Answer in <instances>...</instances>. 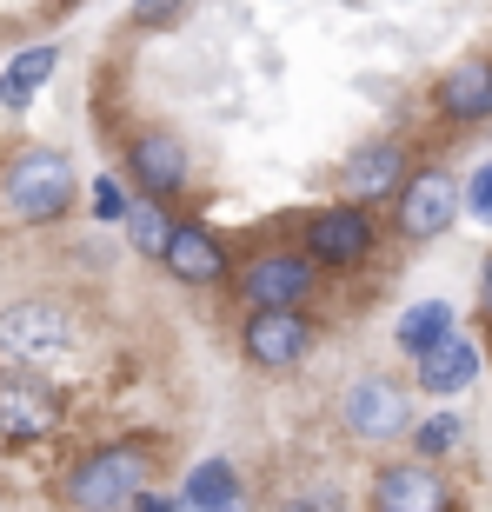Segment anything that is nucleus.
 Masks as SVG:
<instances>
[{
    "mask_svg": "<svg viewBox=\"0 0 492 512\" xmlns=\"http://www.w3.org/2000/svg\"><path fill=\"white\" fill-rule=\"evenodd\" d=\"M67 200H74V160L54 153V147H27L7 167V180H0V207L14 213V220H27V227L60 220Z\"/></svg>",
    "mask_w": 492,
    "mask_h": 512,
    "instance_id": "f257e3e1",
    "label": "nucleus"
},
{
    "mask_svg": "<svg viewBox=\"0 0 492 512\" xmlns=\"http://www.w3.org/2000/svg\"><path fill=\"white\" fill-rule=\"evenodd\" d=\"M0 346L20 366H60L80 353V326L54 300H14V306H0Z\"/></svg>",
    "mask_w": 492,
    "mask_h": 512,
    "instance_id": "f03ea898",
    "label": "nucleus"
},
{
    "mask_svg": "<svg viewBox=\"0 0 492 512\" xmlns=\"http://www.w3.org/2000/svg\"><path fill=\"white\" fill-rule=\"evenodd\" d=\"M140 493H147V453L140 446H100L67 479V506H94V512L133 506Z\"/></svg>",
    "mask_w": 492,
    "mask_h": 512,
    "instance_id": "7ed1b4c3",
    "label": "nucleus"
},
{
    "mask_svg": "<svg viewBox=\"0 0 492 512\" xmlns=\"http://www.w3.org/2000/svg\"><path fill=\"white\" fill-rule=\"evenodd\" d=\"M306 346H313V326H306L300 306H253L246 326H240V353H246V366H260V373L300 366Z\"/></svg>",
    "mask_w": 492,
    "mask_h": 512,
    "instance_id": "20e7f679",
    "label": "nucleus"
},
{
    "mask_svg": "<svg viewBox=\"0 0 492 512\" xmlns=\"http://www.w3.org/2000/svg\"><path fill=\"white\" fill-rule=\"evenodd\" d=\"M340 419H346V433L366 439V446H386V439L399 433H413V413H406V393H399L386 373H360V380L346 386L340 399Z\"/></svg>",
    "mask_w": 492,
    "mask_h": 512,
    "instance_id": "39448f33",
    "label": "nucleus"
},
{
    "mask_svg": "<svg viewBox=\"0 0 492 512\" xmlns=\"http://www.w3.org/2000/svg\"><path fill=\"white\" fill-rule=\"evenodd\" d=\"M60 426V393L20 366H0V439L7 446H34Z\"/></svg>",
    "mask_w": 492,
    "mask_h": 512,
    "instance_id": "423d86ee",
    "label": "nucleus"
},
{
    "mask_svg": "<svg viewBox=\"0 0 492 512\" xmlns=\"http://www.w3.org/2000/svg\"><path fill=\"white\" fill-rule=\"evenodd\" d=\"M459 207H466V193H459L453 173L419 167V173H406V187H399V233H406V240H439V233L459 220Z\"/></svg>",
    "mask_w": 492,
    "mask_h": 512,
    "instance_id": "0eeeda50",
    "label": "nucleus"
},
{
    "mask_svg": "<svg viewBox=\"0 0 492 512\" xmlns=\"http://www.w3.org/2000/svg\"><path fill=\"white\" fill-rule=\"evenodd\" d=\"M313 280H320V260L306 247L300 253L273 247L240 273V293H246V306H300L306 293H313Z\"/></svg>",
    "mask_w": 492,
    "mask_h": 512,
    "instance_id": "6e6552de",
    "label": "nucleus"
},
{
    "mask_svg": "<svg viewBox=\"0 0 492 512\" xmlns=\"http://www.w3.org/2000/svg\"><path fill=\"white\" fill-rule=\"evenodd\" d=\"M306 253L320 266H360L366 253H373V220H366L360 200L313 213V220H306Z\"/></svg>",
    "mask_w": 492,
    "mask_h": 512,
    "instance_id": "1a4fd4ad",
    "label": "nucleus"
},
{
    "mask_svg": "<svg viewBox=\"0 0 492 512\" xmlns=\"http://www.w3.org/2000/svg\"><path fill=\"white\" fill-rule=\"evenodd\" d=\"M433 107L453 120V127H479V120H492V60L486 54L453 60V67L439 74V87H433Z\"/></svg>",
    "mask_w": 492,
    "mask_h": 512,
    "instance_id": "9d476101",
    "label": "nucleus"
},
{
    "mask_svg": "<svg viewBox=\"0 0 492 512\" xmlns=\"http://www.w3.org/2000/svg\"><path fill=\"white\" fill-rule=\"evenodd\" d=\"M446 479L433 473V459L419 453V459H399V466H379V479H373V506H386V512H439L446 506Z\"/></svg>",
    "mask_w": 492,
    "mask_h": 512,
    "instance_id": "9b49d317",
    "label": "nucleus"
},
{
    "mask_svg": "<svg viewBox=\"0 0 492 512\" xmlns=\"http://www.w3.org/2000/svg\"><path fill=\"white\" fill-rule=\"evenodd\" d=\"M127 180L140 193H153V200H173V193L187 187V147H180L173 133H133Z\"/></svg>",
    "mask_w": 492,
    "mask_h": 512,
    "instance_id": "f8f14e48",
    "label": "nucleus"
},
{
    "mask_svg": "<svg viewBox=\"0 0 492 512\" xmlns=\"http://www.w3.org/2000/svg\"><path fill=\"white\" fill-rule=\"evenodd\" d=\"M160 266H167L180 286H220V280H227V247L213 240V227L180 220L173 240H167V253H160Z\"/></svg>",
    "mask_w": 492,
    "mask_h": 512,
    "instance_id": "ddd939ff",
    "label": "nucleus"
},
{
    "mask_svg": "<svg viewBox=\"0 0 492 512\" xmlns=\"http://www.w3.org/2000/svg\"><path fill=\"white\" fill-rule=\"evenodd\" d=\"M399 187H406V147H393V140L346 160V200H360V207L366 200H399Z\"/></svg>",
    "mask_w": 492,
    "mask_h": 512,
    "instance_id": "4468645a",
    "label": "nucleus"
},
{
    "mask_svg": "<svg viewBox=\"0 0 492 512\" xmlns=\"http://www.w3.org/2000/svg\"><path fill=\"white\" fill-rule=\"evenodd\" d=\"M479 380V346L473 340H439L433 353H419V386L426 393H439V399H453V393H466V386Z\"/></svg>",
    "mask_w": 492,
    "mask_h": 512,
    "instance_id": "2eb2a0df",
    "label": "nucleus"
},
{
    "mask_svg": "<svg viewBox=\"0 0 492 512\" xmlns=\"http://www.w3.org/2000/svg\"><path fill=\"white\" fill-rule=\"evenodd\" d=\"M54 67H60V47H20L7 60V74H0V107H27L54 80Z\"/></svg>",
    "mask_w": 492,
    "mask_h": 512,
    "instance_id": "dca6fc26",
    "label": "nucleus"
},
{
    "mask_svg": "<svg viewBox=\"0 0 492 512\" xmlns=\"http://www.w3.org/2000/svg\"><path fill=\"white\" fill-rule=\"evenodd\" d=\"M180 506H200V512H220V506H240V473L227 459H200L180 486Z\"/></svg>",
    "mask_w": 492,
    "mask_h": 512,
    "instance_id": "f3484780",
    "label": "nucleus"
},
{
    "mask_svg": "<svg viewBox=\"0 0 492 512\" xmlns=\"http://www.w3.org/2000/svg\"><path fill=\"white\" fill-rule=\"evenodd\" d=\"M399 346H406V353H433L439 340H453V306L446 300H419V306H406V313H399V333H393Z\"/></svg>",
    "mask_w": 492,
    "mask_h": 512,
    "instance_id": "a211bd4d",
    "label": "nucleus"
},
{
    "mask_svg": "<svg viewBox=\"0 0 492 512\" xmlns=\"http://www.w3.org/2000/svg\"><path fill=\"white\" fill-rule=\"evenodd\" d=\"M173 227H180V220L167 213V200H153V193H140V200H133L127 240H133V253H140V260H160V253H167V240H173Z\"/></svg>",
    "mask_w": 492,
    "mask_h": 512,
    "instance_id": "6ab92c4d",
    "label": "nucleus"
},
{
    "mask_svg": "<svg viewBox=\"0 0 492 512\" xmlns=\"http://www.w3.org/2000/svg\"><path fill=\"white\" fill-rule=\"evenodd\" d=\"M413 446H419L426 459H446V453L459 446V419H453V413H433V419H419V426H413Z\"/></svg>",
    "mask_w": 492,
    "mask_h": 512,
    "instance_id": "aec40b11",
    "label": "nucleus"
},
{
    "mask_svg": "<svg viewBox=\"0 0 492 512\" xmlns=\"http://www.w3.org/2000/svg\"><path fill=\"white\" fill-rule=\"evenodd\" d=\"M94 213H100V220H127V213H133L127 187H120L114 173H100V180H94Z\"/></svg>",
    "mask_w": 492,
    "mask_h": 512,
    "instance_id": "412c9836",
    "label": "nucleus"
},
{
    "mask_svg": "<svg viewBox=\"0 0 492 512\" xmlns=\"http://www.w3.org/2000/svg\"><path fill=\"white\" fill-rule=\"evenodd\" d=\"M193 0H133V27H167V20H180Z\"/></svg>",
    "mask_w": 492,
    "mask_h": 512,
    "instance_id": "4be33fe9",
    "label": "nucleus"
},
{
    "mask_svg": "<svg viewBox=\"0 0 492 512\" xmlns=\"http://www.w3.org/2000/svg\"><path fill=\"white\" fill-rule=\"evenodd\" d=\"M466 213H473L479 227H492V160L473 173V187H466Z\"/></svg>",
    "mask_w": 492,
    "mask_h": 512,
    "instance_id": "5701e85b",
    "label": "nucleus"
},
{
    "mask_svg": "<svg viewBox=\"0 0 492 512\" xmlns=\"http://www.w3.org/2000/svg\"><path fill=\"white\" fill-rule=\"evenodd\" d=\"M479 306H486V313H492V260L479 266Z\"/></svg>",
    "mask_w": 492,
    "mask_h": 512,
    "instance_id": "b1692460",
    "label": "nucleus"
}]
</instances>
